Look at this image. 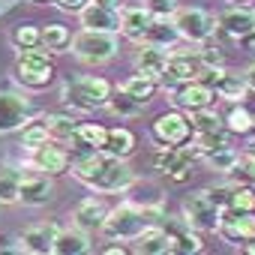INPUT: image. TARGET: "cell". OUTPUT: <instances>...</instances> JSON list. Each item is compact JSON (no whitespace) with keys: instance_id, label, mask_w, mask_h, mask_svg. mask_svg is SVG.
I'll list each match as a JSON object with an SVG mask.
<instances>
[{"instance_id":"cell-15","label":"cell","mask_w":255,"mask_h":255,"mask_svg":"<svg viewBox=\"0 0 255 255\" xmlns=\"http://www.w3.org/2000/svg\"><path fill=\"white\" fill-rule=\"evenodd\" d=\"M60 225L54 222H39V225H30L18 234V249L21 252H30V255H48L54 249V237H57Z\"/></svg>"},{"instance_id":"cell-30","label":"cell","mask_w":255,"mask_h":255,"mask_svg":"<svg viewBox=\"0 0 255 255\" xmlns=\"http://www.w3.org/2000/svg\"><path fill=\"white\" fill-rule=\"evenodd\" d=\"M114 117H138L147 105L144 102H138L132 93H126L123 87H117L114 93H111V99H108V105H105Z\"/></svg>"},{"instance_id":"cell-50","label":"cell","mask_w":255,"mask_h":255,"mask_svg":"<svg viewBox=\"0 0 255 255\" xmlns=\"http://www.w3.org/2000/svg\"><path fill=\"white\" fill-rule=\"evenodd\" d=\"M243 249H246V252H249V255H255V240H249V243H246V246H243Z\"/></svg>"},{"instance_id":"cell-16","label":"cell","mask_w":255,"mask_h":255,"mask_svg":"<svg viewBox=\"0 0 255 255\" xmlns=\"http://www.w3.org/2000/svg\"><path fill=\"white\" fill-rule=\"evenodd\" d=\"M216 24H219V30H222L225 36L246 42V39L255 33V12L246 9V6H231V9H225V12L216 18Z\"/></svg>"},{"instance_id":"cell-52","label":"cell","mask_w":255,"mask_h":255,"mask_svg":"<svg viewBox=\"0 0 255 255\" xmlns=\"http://www.w3.org/2000/svg\"><path fill=\"white\" fill-rule=\"evenodd\" d=\"M228 3H249V0H228Z\"/></svg>"},{"instance_id":"cell-32","label":"cell","mask_w":255,"mask_h":255,"mask_svg":"<svg viewBox=\"0 0 255 255\" xmlns=\"http://www.w3.org/2000/svg\"><path fill=\"white\" fill-rule=\"evenodd\" d=\"M225 129H228L231 135H246V132L255 129V117L249 114V108H246L243 102H234L231 111L225 114Z\"/></svg>"},{"instance_id":"cell-28","label":"cell","mask_w":255,"mask_h":255,"mask_svg":"<svg viewBox=\"0 0 255 255\" xmlns=\"http://www.w3.org/2000/svg\"><path fill=\"white\" fill-rule=\"evenodd\" d=\"M126 198L138 207H162L165 204V189L147 180H135L129 189H126Z\"/></svg>"},{"instance_id":"cell-4","label":"cell","mask_w":255,"mask_h":255,"mask_svg":"<svg viewBox=\"0 0 255 255\" xmlns=\"http://www.w3.org/2000/svg\"><path fill=\"white\" fill-rule=\"evenodd\" d=\"M15 81L27 90H45L51 81H54V66H51V57L39 48H30V51H18V60H15Z\"/></svg>"},{"instance_id":"cell-53","label":"cell","mask_w":255,"mask_h":255,"mask_svg":"<svg viewBox=\"0 0 255 255\" xmlns=\"http://www.w3.org/2000/svg\"><path fill=\"white\" fill-rule=\"evenodd\" d=\"M0 207H3V204H0Z\"/></svg>"},{"instance_id":"cell-11","label":"cell","mask_w":255,"mask_h":255,"mask_svg":"<svg viewBox=\"0 0 255 255\" xmlns=\"http://www.w3.org/2000/svg\"><path fill=\"white\" fill-rule=\"evenodd\" d=\"M30 120H33V105L27 96L0 90V135L21 132Z\"/></svg>"},{"instance_id":"cell-26","label":"cell","mask_w":255,"mask_h":255,"mask_svg":"<svg viewBox=\"0 0 255 255\" xmlns=\"http://www.w3.org/2000/svg\"><path fill=\"white\" fill-rule=\"evenodd\" d=\"M213 90H216L219 99H225V102H231V105H234V102H246V96L252 93L249 84H246V75H237V72H228V69L222 72V78L216 81Z\"/></svg>"},{"instance_id":"cell-43","label":"cell","mask_w":255,"mask_h":255,"mask_svg":"<svg viewBox=\"0 0 255 255\" xmlns=\"http://www.w3.org/2000/svg\"><path fill=\"white\" fill-rule=\"evenodd\" d=\"M144 9L153 15V18H174V12L180 9L174 0H144Z\"/></svg>"},{"instance_id":"cell-44","label":"cell","mask_w":255,"mask_h":255,"mask_svg":"<svg viewBox=\"0 0 255 255\" xmlns=\"http://www.w3.org/2000/svg\"><path fill=\"white\" fill-rule=\"evenodd\" d=\"M237 171H240L249 183H255V141L240 150V165H237Z\"/></svg>"},{"instance_id":"cell-27","label":"cell","mask_w":255,"mask_h":255,"mask_svg":"<svg viewBox=\"0 0 255 255\" xmlns=\"http://www.w3.org/2000/svg\"><path fill=\"white\" fill-rule=\"evenodd\" d=\"M231 144V132L225 129H210V132H192V138H189V147L195 150V156L198 159H204L207 153H213V150H219V147H228Z\"/></svg>"},{"instance_id":"cell-36","label":"cell","mask_w":255,"mask_h":255,"mask_svg":"<svg viewBox=\"0 0 255 255\" xmlns=\"http://www.w3.org/2000/svg\"><path fill=\"white\" fill-rule=\"evenodd\" d=\"M21 177L18 171H0V204H18L21 201Z\"/></svg>"},{"instance_id":"cell-24","label":"cell","mask_w":255,"mask_h":255,"mask_svg":"<svg viewBox=\"0 0 255 255\" xmlns=\"http://www.w3.org/2000/svg\"><path fill=\"white\" fill-rule=\"evenodd\" d=\"M180 39H183V36H180V30H177L174 18H153L141 42H150V45H159V48H165V51H168V48H174Z\"/></svg>"},{"instance_id":"cell-51","label":"cell","mask_w":255,"mask_h":255,"mask_svg":"<svg viewBox=\"0 0 255 255\" xmlns=\"http://www.w3.org/2000/svg\"><path fill=\"white\" fill-rule=\"evenodd\" d=\"M246 45H252V48H255V33H252V36L246 39Z\"/></svg>"},{"instance_id":"cell-42","label":"cell","mask_w":255,"mask_h":255,"mask_svg":"<svg viewBox=\"0 0 255 255\" xmlns=\"http://www.w3.org/2000/svg\"><path fill=\"white\" fill-rule=\"evenodd\" d=\"M240 183L237 180H219V183H213V186H207V192H210V198L225 210L228 204H231V195H234V189H237Z\"/></svg>"},{"instance_id":"cell-25","label":"cell","mask_w":255,"mask_h":255,"mask_svg":"<svg viewBox=\"0 0 255 255\" xmlns=\"http://www.w3.org/2000/svg\"><path fill=\"white\" fill-rule=\"evenodd\" d=\"M69 144H75L81 153H84V150H105V144H108V129H105L102 123H78V132L72 135Z\"/></svg>"},{"instance_id":"cell-31","label":"cell","mask_w":255,"mask_h":255,"mask_svg":"<svg viewBox=\"0 0 255 255\" xmlns=\"http://www.w3.org/2000/svg\"><path fill=\"white\" fill-rule=\"evenodd\" d=\"M72 45V33H69V27L66 24H45L42 27V48L45 51H51V54H60V51H66Z\"/></svg>"},{"instance_id":"cell-12","label":"cell","mask_w":255,"mask_h":255,"mask_svg":"<svg viewBox=\"0 0 255 255\" xmlns=\"http://www.w3.org/2000/svg\"><path fill=\"white\" fill-rule=\"evenodd\" d=\"M216 234L231 243V246H246L255 240V213H240V210H222Z\"/></svg>"},{"instance_id":"cell-6","label":"cell","mask_w":255,"mask_h":255,"mask_svg":"<svg viewBox=\"0 0 255 255\" xmlns=\"http://www.w3.org/2000/svg\"><path fill=\"white\" fill-rule=\"evenodd\" d=\"M150 138L159 147H183L192 138V123L186 111H165L150 123Z\"/></svg>"},{"instance_id":"cell-38","label":"cell","mask_w":255,"mask_h":255,"mask_svg":"<svg viewBox=\"0 0 255 255\" xmlns=\"http://www.w3.org/2000/svg\"><path fill=\"white\" fill-rule=\"evenodd\" d=\"M204 249V240H201V231L198 228H183L180 234H174V252L177 255H198Z\"/></svg>"},{"instance_id":"cell-37","label":"cell","mask_w":255,"mask_h":255,"mask_svg":"<svg viewBox=\"0 0 255 255\" xmlns=\"http://www.w3.org/2000/svg\"><path fill=\"white\" fill-rule=\"evenodd\" d=\"M120 87H123L126 93H132L138 102H144V105H147V102L153 99V93H156V87H159V84H156V81H150V78H144L141 72H135L132 78H126Z\"/></svg>"},{"instance_id":"cell-1","label":"cell","mask_w":255,"mask_h":255,"mask_svg":"<svg viewBox=\"0 0 255 255\" xmlns=\"http://www.w3.org/2000/svg\"><path fill=\"white\" fill-rule=\"evenodd\" d=\"M165 210L162 207H138L126 198L123 204L111 207L105 222H102V237L108 240H123V243H132L147 225H162Z\"/></svg>"},{"instance_id":"cell-3","label":"cell","mask_w":255,"mask_h":255,"mask_svg":"<svg viewBox=\"0 0 255 255\" xmlns=\"http://www.w3.org/2000/svg\"><path fill=\"white\" fill-rule=\"evenodd\" d=\"M72 54L81 60V63H90V66H99V63H108L117 57L120 51V36L111 33V30H81L72 36Z\"/></svg>"},{"instance_id":"cell-46","label":"cell","mask_w":255,"mask_h":255,"mask_svg":"<svg viewBox=\"0 0 255 255\" xmlns=\"http://www.w3.org/2000/svg\"><path fill=\"white\" fill-rule=\"evenodd\" d=\"M51 3L60 9V12H69V15H78L87 3H90V0H51Z\"/></svg>"},{"instance_id":"cell-10","label":"cell","mask_w":255,"mask_h":255,"mask_svg":"<svg viewBox=\"0 0 255 255\" xmlns=\"http://www.w3.org/2000/svg\"><path fill=\"white\" fill-rule=\"evenodd\" d=\"M183 216L192 228L198 231H216L219 228V216H222V207L210 198L207 189H198L192 195L183 198Z\"/></svg>"},{"instance_id":"cell-9","label":"cell","mask_w":255,"mask_h":255,"mask_svg":"<svg viewBox=\"0 0 255 255\" xmlns=\"http://www.w3.org/2000/svg\"><path fill=\"white\" fill-rule=\"evenodd\" d=\"M201 69H204V60H201L198 51H192V48H189V51H171V54H168V69H165L159 87H165V90L174 93L180 84L195 81V78L201 75Z\"/></svg>"},{"instance_id":"cell-19","label":"cell","mask_w":255,"mask_h":255,"mask_svg":"<svg viewBox=\"0 0 255 255\" xmlns=\"http://www.w3.org/2000/svg\"><path fill=\"white\" fill-rule=\"evenodd\" d=\"M51 198H54L51 174L36 171V174L21 177V201H18V204H24V207H42V204H48Z\"/></svg>"},{"instance_id":"cell-7","label":"cell","mask_w":255,"mask_h":255,"mask_svg":"<svg viewBox=\"0 0 255 255\" xmlns=\"http://www.w3.org/2000/svg\"><path fill=\"white\" fill-rule=\"evenodd\" d=\"M174 24H177L180 36H183L186 42H192V45H201V42L213 39V33L219 30L216 15H210V12H204V9H198V6L177 9V12H174Z\"/></svg>"},{"instance_id":"cell-18","label":"cell","mask_w":255,"mask_h":255,"mask_svg":"<svg viewBox=\"0 0 255 255\" xmlns=\"http://www.w3.org/2000/svg\"><path fill=\"white\" fill-rule=\"evenodd\" d=\"M165 69H168V51H165V48L144 42V45L135 51V72H141L144 78H150V81L159 84L162 75H165Z\"/></svg>"},{"instance_id":"cell-17","label":"cell","mask_w":255,"mask_h":255,"mask_svg":"<svg viewBox=\"0 0 255 255\" xmlns=\"http://www.w3.org/2000/svg\"><path fill=\"white\" fill-rule=\"evenodd\" d=\"M132 243H135L132 249L138 255H168V252H174V234L165 225H147Z\"/></svg>"},{"instance_id":"cell-48","label":"cell","mask_w":255,"mask_h":255,"mask_svg":"<svg viewBox=\"0 0 255 255\" xmlns=\"http://www.w3.org/2000/svg\"><path fill=\"white\" fill-rule=\"evenodd\" d=\"M102 252H105V255H123V252H126V246H123V243H120V246L114 243V246H105Z\"/></svg>"},{"instance_id":"cell-34","label":"cell","mask_w":255,"mask_h":255,"mask_svg":"<svg viewBox=\"0 0 255 255\" xmlns=\"http://www.w3.org/2000/svg\"><path fill=\"white\" fill-rule=\"evenodd\" d=\"M204 162H207L213 171H219V174H234L237 165H240V150H234V147L228 144V147H219V150L207 153Z\"/></svg>"},{"instance_id":"cell-41","label":"cell","mask_w":255,"mask_h":255,"mask_svg":"<svg viewBox=\"0 0 255 255\" xmlns=\"http://www.w3.org/2000/svg\"><path fill=\"white\" fill-rule=\"evenodd\" d=\"M225 210H240V213H255V189L252 186H237L231 195V204Z\"/></svg>"},{"instance_id":"cell-20","label":"cell","mask_w":255,"mask_h":255,"mask_svg":"<svg viewBox=\"0 0 255 255\" xmlns=\"http://www.w3.org/2000/svg\"><path fill=\"white\" fill-rule=\"evenodd\" d=\"M105 216H108L105 201H102L99 195H87V198H81V201L75 204V210H72V225H78V228H84V231H102Z\"/></svg>"},{"instance_id":"cell-21","label":"cell","mask_w":255,"mask_h":255,"mask_svg":"<svg viewBox=\"0 0 255 255\" xmlns=\"http://www.w3.org/2000/svg\"><path fill=\"white\" fill-rule=\"evenodd\" d=\"M81 18V27L87 30H111V33H120V9H108V6H99V3H90L78 12Z\"/></svg>"},{"instance_id":"cell-23","label":"cell","mask_w":255,"mask_h":255,"mask_svg":"<svg viewBox=\"0 0 255 255\" xmlns=\"http://www.w3.org/2000/svg\"><path fill=\"white\" fill-rule=\"evenodd\" d=\"M54 255H84L90 252V237L84 228L72 225V228H60L57 237H54Z\"/></svg>"},{"instance_id":"cell-8","label":"cell","mask_w":255,"mask_h":255,"mask_svg":"<svg viewBox=\"0 0 255 255\" xmlns=\"http://www.w3.org/2000/svg\"><path fill=\"white\" fill-rule=\"evenodd\" d=\"M195 159H198V156H195V150H192L189 141H186L183 147H159V150L153 153V168H156L159 174H165L168 180L183 183V180H189Z\"/></svg>"},{"instance_id":"cell-13","label":"cell","mask_w":255,"mask_h":255,"mask_svg":"<svg viewBox=\"0 0 255 255\" xmlns=\"http://www.w3.org/2000/svg\"><path fill=\"white\" fill-rule=\"evenodd\" d=\"M171 99H174V105L180 108V111H186V114H192V111H201V108H213L216 105V90L210 87V84H204V81H186V84H180L174 93H171Z\"/></svg>"},{"instance_id":"cell-39","label":"cell","mask_w":255,"mask_h":255,"mask_svg":"<svg viewBox=\"0 0 255 255\" xmlns=\"http://www.w3.org/2000/svg\"><path fill=\"white\" fill-rule=\"evenodd\" d=\"M189 123H192V132H210V129H222L225 117H219L216 108H201L189 114Z\"/></svg>"},{"instance_id":"cell-45","label":"cell","mask_w":255,"mask_h":255,"mask_svg":"<svg viewBox=\"0 0 255 255\" xmlns=\"http://www.w3.org/2000/svg\"><path fill=\"white\" fill-rule=\"evenodd\" d=\"M198 54H201L204 66H222V48H219V45H213L210 39H207V42H201Z\"/></svg>"},{"instance_id":"cell-14","label":"cell","mask_w":255,"mask_h":255,"mask_svg":"<svg viewBox=\"0 0 255 255\" xmlns=\"http://www.w3.org/2000/svg\"><path fill=\"white\" fill-rule=\"evenodd\" d=\"M33 153V168L36 171H42V174H51V177H57V174H69V165H72V156H69V150L60 144V141H45L42 147H36V150H30Z\"/></svg>"},{"instance_id":"cell-2","label":"cell","mask_w":255,"mask_h":255,"mask_svg":"<svg viewBox=\"0 0 255 255\" xmlns=\"http://www.w3.org/2000/svg\"><path fill=\"white\" fill-rule=\"evenodd\" d=\"M114 87L108 84V78L102 75H81V78H72V81H63L60 87V99L63 105L75 108V111H99L108 105Z\"/></svg>"},{"instance_id":"cell-40","label":"cell","mask_w":255,"mask_h":255,"mask_svg":"<svg viewBox=\"0 0 255 255\" xmlns=\"http://www.w3.org/2000/svg\"><path fill=\"white\" fill-rule=\"evenodd\" d=\"M45 141H51V132H48L45 120H42V123L30 120L24 129H21V147H24V150H36V147H42Z\"/></svg>"},{"instance_id":"cell-29","label":"cell","mask_w":255,"mask_h":255,"mask_svg":"<svg viewBox=\"0 0 255 255\" xmlns=\"http://www.w3.org/2000/svg\"><path fill=\"white\" fill-rule=\"evenodd\" d=\"M105 153L120 156V159H129V156L135 153V132H132V129H126V126H114V129H108Z\"/></svg>"},{"instance_id":"cell-22","label":"cell","mask_w":255,"mask_h":255,"mask_svg":"<svg viewBox=\"0 0 255 255\" xmlns=\"http://www.w3.org/2000/svg\"><path fill=\"white\" fill-rule=\"evenodd\" d=\"M150 21H153V15L144 6H126V9H120V33L126 39H132V42L144 39Z\"/></svg>"},{"instance_id":"cell-49","label":"cell","mask_w":255,"mask_h":255,"mask_svg":"<svg viewBox=\"0 0 255 255\" xmlns=\"http://www.w3.org/2000/svg\"><path fill=\"white\" fill-rule=\"evenodd\" d=\"M99 6H108V9H120V0H93Z\"/></svg>"},{"instance_id":"cell-35","label":"cell","mask_w":255,"mask_h":255,"mask_svg":"<svg viewBox=\"0 0 255 255\" xmlns=\"http://www.w3.org/2000/svg\"><path fill=\"white\" fill-rule=\"evenodd\" d=\"M9 39H12V45H15L18 51L42 48V27H36V24H18Z\"/></svg>"},{"instance_id":"cell-33","label":"cell","mask_w":255,"mask_h":255,"mask_svg":"<svg viewBox=\"0 0 255 255\" xmlns=\"http://www.w3.org/2000/svg\"><path fill=\"white\" fill-rule=\"evenodd\" d=\"M45 126L51 132V141H60V144H69L72 135L78 132V120H72L69 114H48Z\"/></svg>"},{"instance_id":"cell-47","label":"cell","mask_w":255,"mask_h":255,"mask_svg":"<svg viewBox=\"0 0 255 255\" xmlns=\"http://www.w3.org/2000/svg\"><path fill=\"white\" fill-rule=\"evenodd\" d=\"M243 75H246V84H249V90L255 93V63H252V66H249V69H246Z\"/></svg>"},{"instance_id":"cell-5","label":"cell","mask_w":255,"mask_h":255,"mask_svg":"<svg viewBox=\"0 0 255 255\" xmlns=\"http://www.w3.org/2000/svg\"><path fill=\"white\" fill-rule=\"evenodd\" d=\"M135 180H138V177H135V171H132L129 165H126V159L105 153V162H102L99 174L90 180L87 189H93V192H99V195H117V192H126Z\"/></svg>"}]
</instances>
